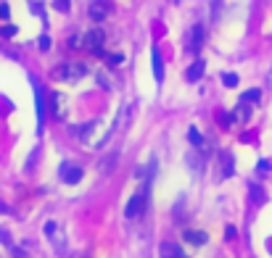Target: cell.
Here are the masks:
<instances>
[{
    "mask_svg": "<svg viewBox=\"0 0 272 258\" xmlns=\"http://www.w3.org/2000/svg\"><path fill=\"white\" fill-rule=\"evenodd\" d=\"M45 234H48L51 242L56 245V250H64V234H61L56 221H48V224H45Z\"/></svg>",
    "mask_w": 272,
    "mask_h": 258,
    "instance_id": "9",
    "label": "cell"
},
{
    "mask_svg": "<svg viewBox=\"0 0 272 258\" xmlns=\"http://www.w3.org/2000/svg\"><path fill=\"white\" fill-rule=\"evenodd\" d=\"M103 42H106V32L101 27H93L82 34V48L96 53V55H103Z\"/></svg>",
    "mask_w": 272,
    "mask_h": 258,
    "instance_id": "3",
    "label": "cell"
},
{
    "mask_svg": "<svg viewBox=\"0 0 272 258\" xmlns=\"http://www.w3.org/2000/svg\"><path fill=\"white\" fill-rule=\"evenodd\" d=\"M0 34H3V37H14V34H16V27H14V24L0 27Z\"/></svg>",
    "mask_w": 272,
    "mask_h": 258,
    "instance_id": "22",
    "label": "cell"
},
{
    "mask_svg": "<svg viewBox=\"0 0 272 258\" xmlns=\"http://www.w3.org/2000/svg\"><path fill=\"white\" fill-rule=\"evenodd\" d=\"M58 174H61V182H66V184H77V182H82V174H85V169L77 166V163H61Z\"/></svg>",
    "mask_w": 272,
    "mask_h": 258,
    "instance_id": "6",
    "label": "cell"
},
{
    "mask_svg": "<svg viewBox=\"0 0 272 258\" xmlns=\"http://www.w3.org/2000/svg\"><path fill=\"white\" fill-rule=\"evenodd\" d=\"M204 69H206V63L201 61V58H196V61L188 66V72H185V79L188 82H198L201 77H204Z\"/></svg>",
    "mask_w": 272,
    "mask_h": 258,
    "instance_id": "10",
    "label": "cell"
},
{
    "mask_svg": "<svg viewBox=\"0 0 272 258\" xmlns=\"http://www.w3.org/2000/svg\"><path fill=\"white\" fill-rule=\"evenodd\" d=\"M32 87H34V108H37V135H42L45 116H48V105H45V90L40 87L37 79H32Z\"/></svg>",
    "mask_w": 272,
    "mask_h": 258,
    "instance_id": "4",
    "label": "cell"
},
{
    "mask_svg": "<svg viewBox=\"0 0 272 258\" xmlns=\"http://www.w3.org/2000/svg\"><path fill=\"white\" fill-rule=\"evenodd\" d=\"M235 237H238V229H235V227L224 229V240H235Z\"/></svg>",
    "mask_w": 272,
    "mask_h": 258,
    "instance_id": "24",
    "label": "cell"
},
{
    "mask_svg": "<svg viewBox=\"0 0 272 258\" xmlns=\"http://www.w3.org/2000/svg\"><path fill=\"white\" fill-rule=\"evenodd\" d=\"M0 214H11V208H8L3 201H0Z\"/></svg>",
    "mask_w": 272,
    "mask_h": 258,
    "instance_id": "28",
    "label": "cell"
},
{
    "mask_svg": "<svg viewBox=\"0 0 272 258\" xmlns=\"http://www.w3.org/2000/svg\"><path fill=\"white\" fill-rule=\"evenodd\" d=\"M251 198H254V203H262V201H264L262 187H251Z\"/></svg>",
    "mask_w": 272,
    "mask_h": 258,
    "instance_id": "21",
    "label": "cell"
},
{
    "mask_svg": "<svg viewBox=\"0 0 272 258\" xmlns=\"http://www.w3.org/2000/svg\"><path fill=\"white\" fill-rule=\"evenodd\" d=\"M109 14H111V3H106V0H96V3H90V8H87V16L93 21L109 19Z\"/></svg>",
    "mask_w": 272,
    "mask_h": 258,
    "instance_id": "8",
    "label": "cell"
},
{
    "mask_svg": "<svg viewBox=\"0 0 272 258\" xmlns=\"http://www.w3.org/2000/svg\"><path fill=\"white\" fill-rule=\"evenodd\" d=\"M241 100L243 103H259V100H262V90H248V92H243V95H241Z\"/></svg>",
    "mask_w": 272,
    "mask_h": 258,
    "instance_id": "18",
    "label": "cell"
},
{
    "mask_svg": "<svg viewBox=\"0 0 272 258\" xmlns=\"http://www.w3.org/2000/svg\"><path fill=\"white\" fill-rule=\"evenodd\" d=\"M201 45H204V27L201 24H193V29L188 32V53L196 55L201 50Z\"/></svg>",
    "mask_w": 272,
    "mask_h": 258,
    "instance_id": "7",
    "label": "cell"
},
{
    "mask_svg": "<svg viewBox=\"0 0 272 258\" xmlns=\"http://www.w3.org/2000/svg\"><path fill=\"white\" fill-rule=\"evenodd\" d=\"M11 16V8H8V3H0V19H8Z\"/></svg>",
    "mask_w": 272,
    "mask_h": 258,
    "instance_id": "25",
    "label": "cell"
},
{
    "mask_svg": "<svg viewBox=\"0 0 272 258\" xmlns=\"http://www.w3.org/2000/svg\"><path fill=\"white\" fill-rule=\"evenodd\" d=\"M37 45H40V50H51V37H48V34H42V37L37 40Z\"/></svg>",
    "mask_w": 272,
    "mask_h": 258,
    "instance_id": "23",
    "label": "cell"
},
{
    "mask_svg": "<svg viewBox=\"0 0 272 258\" xmlns=\"http://www.w3.org/2000/svg\"><path fill=\"white\" fill-rule=\"evenodd\" d=\"M98 82H101V85H103V87H111V79H109V77H106L103 72H98Z\"/></svg>",
    "mask_w": 272,
    "mask_h": 258,
    "instance_id": "26",
    "label": "cell"
},
{
    "mask_svg": "<svg viewBox=\"0 0 272 258\" xmlns=\"http://www.w3.org/2000/svg\"><path fill=\"white\" fill-rule=\"evenodd\" d=\"M87 74V66L85 63H61V66H56L51 77L56 82H77Z\"/></svg>",
    "mask_w": 272,
    "mask_h": 258,
    "instance_id": "1",
    "label": "cell"
},
{
    "mask_svg": "<svg viewBox=\"0 0 272 258\" xmlns=\"http://www.w3.org/2000/svg\"><path fill=\"white\" fill-rule=\"evenodd\" d=\"M233 116H235L238 121H248V119H251V103H243V100H241V105L233 111Z\"/></svg>",
    "mask_w": 272,
    "mask_h": 258,
    "instance_id": "15",
    "label": "cell"
},
{
    "mask_svg": "<svg viewBox=\"0 0 272 258\" xmlns=\"http://www.w3.org/2000/svg\"><path fill=\"white\" fill-rule=\"evenodd\" d=\"M53 8L58 14H69V8H72V0H53Z\"/></svg>",
    "mask_w": 272,
    "mask_h": 258,
    "instance_id": "19",
    "label": "cell"
},
{
    "mask_svg": "<svg viewBox=\"0 0 272 258\" xmlns=\"http://www.w3.org/2000/svg\"><path fill=\"white\" fill-rule=\"evenodd\" d=\"M146 206H148V184H146V187H140V190L127 201V206H124V216H127V219H138V216H143Z\"/></svg>",
    "mask_w": 272,
    "mask_h": 258,
    "instance_id": "2",
    "label": "cell"
},
{
    "mask_svg": "<svg viewBox=\"0 0 272 258\" xmlns=\"http://www.w3.org/2000/svg\"><path fill=\"white\" fill-rule=\"evenodd\" d=\"M188 143H191V145H196V148H201V145H204V137H201V132H198L196 126H191V129H188Z\"/></svg>",
    "mask_w": 272,
    "mask_h": 258,
    "instance_id": "17",
    "label": "cell"
},
{
    "mask_svg": "<svg viewBox=\"0 0 272 258\" xmlns=\"http://www.w3.org/2000/svg\"><path fill=\"white\" fill-rule=\"evenodd\" d=\"M267 85L272 87V69H269V74H267Z\"/></svg>",
    "mask_w": 272,
    "mask_h": 258,
    "instance_id": "29",
    "label": "cell"
},
{
    "mask_svg": "<svg viewBox=\"0 0 272 258\" xmlns=\"http://www.w3.org/2000/svg\"><path fill=\"white\" fill-rule=\"evenodd\" d=\"M151 63H153V77H156V82H161L164 79V61H161L159 48H151Z\"/></svg>",
    "mask_w": 272,
    "mask_h": 258,
    "instance_id": "11",
    "label": "cell"
},
{
    "mask_svg": "<svg viewBox=\"0 0 272 258\" xmlns=\"http://www.w3.org/2000/svg\"><path fill=\"white\" fill-rule=\"evenodd\" d=\"M161 258H188L177 242H161Z\"/></svg>",
    "mask_w": 272,
    "mask_h": 258,
    "instance_id": "12",
    "label": "cell"
},
{
    "mask_svg": "<svg viewBox=\"0 0 272 258\" xmlns=\"http://www.w3.org/2000/svg\"><path fill=\"white\" fill-rule=\"evenodd\" d=\"M116 158H119V153H111V158H103V161L98 163V169H101V174H109V171L114 169V163H116Z\"/></svg>",
    "mask_w": 272,
    "mask_h": 258,
    "instance_id": "16",
    "label": "cell"
},
{
    "mask_svg": "<svg viewBox=\"0 0 272 258\" xmlns=\"http://www.w3.org/2000/svg\"><path fill=\"white\" fill-rule=\"evenodd\" d=\"M222 85L224 87H238V74H222Z\"/></svg>",
    "mask_w": 272,
    "mask_h": 258,
    "instance_id": "20",
    "label": "cell"
},
{
    "mask_svg": "<svg viewBox=\"0 0 272 258\" xmlns=\"http://www.w3.org/2000/svg\"><path fill=\"white\" fill-rule=\"evenodd\" d=\"M219 158H222V174L219 177L222 179H228V177H233V171H235V158L224 150V153H219Z\"/></svg>",
    "mask_w": 272,
    "mask_h": 258,
    "instance_id": "13",
    "label": "cell"
},
{
    "mask_svg": "<svg viewBox=\"0 0 272 258\" xmlns=\"http://www.w3.org/2000/svg\"><path fill=\"white\" fill-rule=\"evenodd\" d=\"M185 242H191V245H206V232H201V229H185Z\"/></svg>",
    "mask_w": 272,
    "mask_h": 258,
    "instance_id": "14",
    "label": "cell"
},
{
    "mask_svg": "<svg viewBox=\"0 0 272 258\" xmlns=\"http://www.w3.org/2000/svg\"><path fill=\"white\" fill-rule=\"evenodd\" d=\"M256 171H259V174H264V171H269V161H259V166H256Z\"/></svg>",
    "mask_w": 272,
    "mask_h": 258,
    "instance_id": "27",
    "label": "cell"
},
{
    "mask_svg": "<svg viewBox=\"0 0 272 258\" xmlns=\"http://www.w3.org/2000/svg\"><path fill=\"white\" fill-rule=\"evenodd\" d=\"M51 105H48V111L53 113V119L56 121H66V98H64V92H51Z\"/></svg>",
    "mask_w": 272,
    "mask_h": 258,
    "instance_id": "5",
    "label": "cell"
}]
</instances>
